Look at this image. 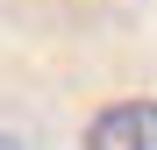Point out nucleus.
Segmentation results:
<instances>
[{
  "instance_id": "f03ea898",
  "label": "nucleus",
  "mask_w": 157,
  "mask_h": 150,
  "mask_svg": "<svg viewBox=\"0 0 157 150\" xmlns=\"http://www.w3.org/2000/svg\"><path fill=\"white\" fill-rule=\"evenodd\" d=\"M7 150H29V143H14V136H7Z\"/></svg>"
},
{
  "instance_id": "f257e3e1",
  "label": "nucleus",
  "mask_w": 157,
  "mask_h": 150,
  "mask_svg": "<svg viewBox=\"0 0 157 150\" xmlns=\"http://www.w3.org/2000/svg\"><path fill=\"white\" fill-rule=\"evenodd\" d=\"M78 150H157V100H107L86 121Z\"/></svg>"
}]
</instances>
